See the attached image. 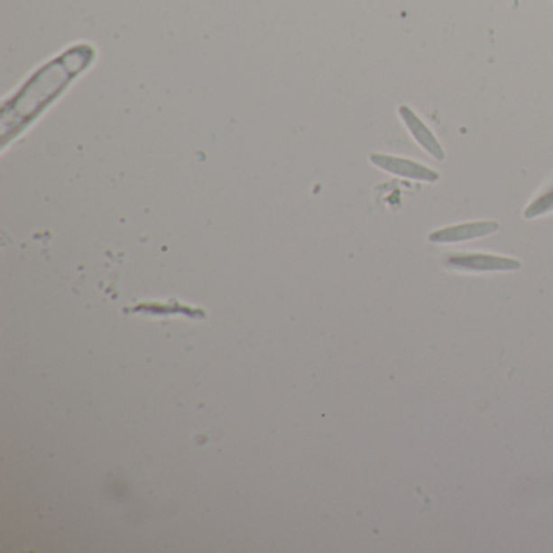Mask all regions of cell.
I'll use <instances>...</instances> for the list:
<instances>
[{"label": "cell", "instance_id": "1", "mask_svg": "<svg viewBox=\"0 0 553 553\" xmlns=\"http://www.w3.org/2000/svg\"><path fill=\"white\" fill-rule=\"evenodd\" d=\"M447 265L463 272H508L520 270L521 263L514 258L495 257L484 253H465V255H449Z\"/></svg>", "mask_w": 553, "mask_h": 553}, {"label": "cell", "instance_id": "2", "mask_svg": "<svg viewBox=\"0 0 553 553\" xmlns=\"http://www.w3.org/2000/svg\"><path fill=\"white\" fill-rule=\"evenodd\" d=\"M498 223L495 221H479V223H465V225L453 226L441 229L437 233L430 234V241L432 242H461L469 241V239H477L484 237L498 231Z\"/></svg>", "mask_w": 553, "mask_h": 553}, {"label": "cell", "instance_id": "3", "mask_svg": "<svg viewBox=\"0 0 553 553\" xmlns=\"http://www.w3.org/2000/svg\"><path fill=\"white\" fill-rule=\"evenodd\" d=\"M373 164L378 168L385 169L388 172H393L398 176L410 177L416 180H425V182H435L438 180V174L433 172L432 169L425 168L422 164H417L414 161L402 160V158H393V156H372Z\"/></svg>", "mask_w": 553, "mask_h": 553}, {"label": "cell", "instance_id": "4", "mask_svg": "<svg viewBox=\"0 0 553 553\" xmlns=\"http://www.w3.org/2000/svg\"><path fill=\"white\" fill-rule=\"evenodd\" d=\"M400 114H401L402 121L408 125V129L410 130V134L414 135L417 142L422 144L425 150L435 156L437 160H443L445 152L441 150L440 143L437 142V138L433 137L432 132L425 127L416 114L412 113L410 107H406V106H402Z\"/></svg>", "mask_w": 553, "mask_h": 553}, {"label": "cell", "instance_id": "5", "mask_svg": "<svg viewBox=\"0 0 553 553\" xmlns=\"http://www.w3.org/2000/svg\"><path fill=\"white\" fill-rule=\"evenodd\" d=\"M553 209V187L550 190H547L542 197H539L538 200L530 203V208L524 211V217H536L540 215H546Z\"/></svg>", "mask_w": 553, "mask_h": 553}]
</instances>
